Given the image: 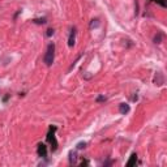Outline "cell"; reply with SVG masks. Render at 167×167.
I'll use <instances>...</instances> for the list:
<instances>
[{
	"label": "cell",
	"mask_w": 167,
	"mask_h": 167,
	"mask_svg": "<svg viewBox=\"0 0 167 167\" xmlns=\"http://www.w3.org/2000/svg\"><path fill=\"white\" fill-rule=\"evenodd\" d=\"M54 60H55V45L54 43H50L47 46L46 54L43 56V63H45L47 67H51L54 64Z\"/></svg>",
	"instance_id": "cell-1"
},
{
	"label": "cell",
	"mask_w": 167,
	"mask_h": 167,
	"mask_svg": "<svg viewBox=\"0 0 167 167\" xmlns=\"http://www.w3.org/2000/svg\"><path fill=\"white\" fill-rule=\"evenodd\" d=\"M162 38H163V35H162V33H158L155 37H154V43H157V45H159V43L162 42Z\"/></svg>",
	"instance_id": "cell-9"
},
{
	"label": "cell",
	"mask_w": 167,
	"mask_h": 167,
	"mask_svg": "<svg viewBox=\"0 0 167 167\" xmlns=\"http://www.w3.org/2000/svg\"><path fill=\"white\" fill-rule=\"evenodd\" d=\"M8 99H9V94H7V96L3 98V102L5 103V102H7V101H8Z\"/></svg>",
	"instance_id": "cell-15"
},
{
	"label": "cell",
	"mask_w": 167,
	"mask_h": 167,
	"mask_svg": "<svg viewBox=\"0 0 167 167\" xmlns=\"http://www.w3.org/2000/svg\"><path fill=\"white\" fill-rule=\"evenodd\" d=\"M76 27H71V34H69V38H68V46L69 47H73L75 46V42H76Z\"/></svg>",
	"instance_id": "cell-3"
},
{
	"label": "cell",
	"mask_w": 167,
	"mask_h": 167,
	"mask_svg": "<svg viewBox=\"0 0 167 167\" xmlns=\"http://www.w3.org/2000/svg\"><path fill=\"white\" fill-rule=\"evenodd\" d=\"M33 22L34 24H37V25H45L47 22V18L46 17H42V18H34L33 20Z\"/></svg>",
	"instance_id": "cell-8"
},
{
	"label": "cell",
	"mask_w": 167,
	"mask_h": 167,
	"mask_svg": "<svg viewBox=\"0 0 167 167\" xmlns=\"http://www.w3.org/2000/svg\"><path fill=\"white\" fill-rule=\"evenodd\" d=\"M56 127L55 125H50L48 128V133H47V142L51 145V150L56 151L57 150V140L55 137V132H56Z\"/></svg>",
	"instance_id": "cell-2"
},
{
	"label": "cell",
	"mask_w": 167,
	"mask_h": 167,
	"mask_svg": "<svg viewBox=\"0 0 167 167\" xmlns=\"http://www.w3.org/2000/svg\"><path fill=\"white\" fill-rule=\"evenodd\" d=\"M99 26V20H91V22H90V27L93 29V27H98Z\"/></svg>",
	"instance_id": "cell-11"
},
{
	"label": "cell",
	"mask_w": 167,
	"mask_h": 167,
	"mask_svg": "<svg viewBox=\"0 0 167 167\" xmlns=\"http://www.w3.org/2000/svg\"><path fill=\"white\" fill-rule=\"evenodd\" d=\"M77 162V153L76 151H69V163L75 165Z\"/></svg>",
	"instance_id": "cell-7"
},
{
	"label": "cell",
	"mask_w": 167,
	"mask_h": 167,
	"mask_svg": "<svg viewBox=\"0 0 167 167\" xmlns=\"http://www.w3.org/2000/svg\"><path fill=\"white\" fill-rule=\"evenodd\" d=\"M97 102H98V103H99V102H106V97H103V96L97 97Z\"/></svg>",
	"instance_id": "cell-13"
},
{
	"label": "cell",
	"mask_w": 167,
	"mask_h": 167,
	"mask_svg": "<svg viewBox=\"0 0 167 167\" xmlns=\"http://www.w3.org/2000/svg\"><path fill=\"white\" fill-rule=\"evenodd\" d=\"M54 33H55L54 29H48L47 33H46V35H47V37H51V35H54Z\"/></svg>",
	"instance_id": "cell-14"
},
{
	"label": "cell",
	"mask_w": 167,
	"mask_h": 167,
	"mask_svg": "<svg viewBox=\"0 0 167 167\" xmlns=\"http://www.w3.org/2000/svg\"><path fill=\"white\" fill-rule=\"evenodd\" d=\"M136 163H137V154L132 153V155H130V158H129V161L127 162V166L130 167V166H135Z\"/></svg>",
	"instance_id": "cell-6"
},
{
	"label": "cell",
	"mask_w": 167,
	"mask_h": 167,
	"mask_svg": "<svg viewBox=\"0 0 167 167\" xmlns=\"http://www.w3.org/2000/svg\"><path fill=\"white\" fill-rule=\"evenodd\" d=\"M37 153H38V157L41 158H47V146L45 144H38Z\"/></svg>",
	"instance_id": "cell-4"
},
{
	"label": "cell",
	"mask_w": 167,
	"mask_h": 167,
	"mask_svg": "<svg viewBox=\"0 0 167 167\" xmlns=\"http://www.w3.org/2000/svg\"><path fill=\"white\" fill-rule=\"evenodd\" d=\"M129 110H130V107H129L128 103H120V105H119V112H120L121 115L128 114Z\"/></svg>",
	"instance_id": "cell-5"
},
{
	"label": "cell",
	"mask_w": 167,
	"mask_h": 167,
	"mask_svg": "<svg viewBox=\"0 0 167 167\" xmlns=\"http://www.w3.org/2000/svg\"><path fill=\"white\" fill-rule=\"evenodd\" d=\"M153 2L158 3L159 5H162V7H167V4H166V0H153Z\"/></svg>",
	"instance_id": "cell-12"
},
{
	"label": "cell",
	"mask_w": 167,
	"mask_h": 167,
	"mask_svg": "<svg viewBox=\"0 0 167 167\" xmlns=\"http://www.w3.org/2000/svg\"><path fill=\"white\" fill-rule=\"evenodd\" d=\"M76 148H77V150H82V149H85V148H86V142H85V141L78 142V144L76 145Z\"/></svg>",
	"instance_id": "cell-10"
}]
</instances>
